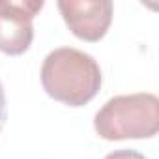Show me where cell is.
Returning <instances> with one entry per match:
<instances>
[{"label": "cell", "mask_w": 159, "mask_h": 159, "mask_svg": "<svg viewBox=\"0 0 159 159\" xmlns=\"http://www.w3.org/2000/svg\"><path fill=\"white\" fill-rule=\"evenodd\" d=\"M39 79L45 94L67 107L90 103L103 83L101 67L96 58L73 47L51 51L41 64Z\"/></svg>", "instance_id": "cell-1"}, {"label": "cell", "mask_w": 159, "mask_h": 159, "mask_svg": "<svg viewBox=\"0 0 159 159\" xmlns=\"http://www.w3.org/2000/svg\"><path fill=\"white\" fill-rule=\"evenodd\" d=\"M103 140L153 139L159 131V98L150 92L111 98L94 116Z\"/></svg>", "instance_id": "cell-2"}, {"label": "cell", "mask_w": 159, "mask_h": 159, "mask_svg": "<svg viewBox=\"0 0 159 159\" xmlns=\"http://www.w3.org/2000/svg\"><path fill=\"white\" fill-rule=\"evenodd\" d=\"M43 0H0V52L25 54L34 41L32 21L43 10Z\"/></svg>", "instance_id": "cell-3"}, {"label": "cell", "mask_w": 159, "mask_h": 159, "mask_svg": "<svg viewBox=\"0 0 159 159\" xmlns=\"http://www.w3.org/2000/svg\"><path fill=\"white\" fill-rule=\"evenodd\" d=\"M56 6L69 32L88 43L103 39L112 25L111 0H58Z\"/></svg>", "instance_id": "cell-4"}, {"label": "cell", "mask_w": 159, "mask_h": 159, "mask_svg": "<svg viewBox=\"0 0 159 159\" xmlns=\"http://www.w3.org/2000/svg\"><path fill=\"white\" fill-rule=\"evenodd\" d=\"M105 159H148V157L135 150H116V152L107 153Z\"/></svg>", "instance_id": "cell-5"}, {"label": "cell", "mask_w": 159, "mask_h": 159, "mask_svg": "<svg viewBox=\"0 0 159 159\" xmlns=\"http://www.w3.org/2000/svg\"><path fill=\"white\" fill-rule=\"evenodd\" d=\"M8 120V103H6V92H4V84L0 81V131L4 129Z\"/></svg>", "instance_id": "cell-6"}]
</instances>
